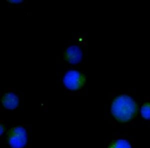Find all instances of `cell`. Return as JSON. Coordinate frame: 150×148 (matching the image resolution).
I'll use <instances>...</instances> for the list:
<instances>
[{"mask_svg": "<svg viewBox=\"0 0 150 148\" xmlns=\"http://www.w3.org/2000/svg\"><path fill=\"white\" fill-rule=\"evenodd\" d=\"M138 106L131 97L120 95L116 97L111 106V112L116 119L125 122L136 116Z\"/></svg>", "mask_w": 150, "mask_h": 148, "instance_id": "6da1fadb", "label": "cell"}, {"mask_svg": "<svg viewBox=\"0 0 150 148\" xmlns=\"http://www.w3.org/2000/svg\"><path fill=\"white\" fill-rule=\"evenodd\" d=\"M63 85L70 90L76 91L83 87L86 83L85 76L76 70H70L65 74L63 79Z\"/></svg>", "mask_w": 150, "mask_h": 148, "instance_id": "7a4b0ae2", "label": "cell"}, {"mask_svg": "<svg viewBox=\"0 0 150 148\" xmlns=\"http://www.w3.org/2000/svg\"><path fill=\"white\" fill-rule=\"evenodd\" d=\"M7 140L12 148H23L27 141L26 130L22 127L11 128L8 133Z\"/></svg>", "mask_w": 150, "mask_h": 148, "instance_id": "3957f363", "label": "cell"}, {"mask_svg": "<svg viewBox=\"0 0 150 148\" xmlns=\"http://www.w3.org/2000/svg\"><path fill=\"white\" fill-rule=\"evenodd\" d=\"M83 56V49L78 43H72L67 47L63 53L64 60L69 63L74 64L81 61Z\"/></svg>", "mask_w": 150, "mask_h": 148, "instance_id": "277c9868", "label": "cell"}, {"mask_svg": "<svg viewBox=\"0 0 150 148\" xmlns=\"http://www.w3.org/2000/svg\"><path fill=\"white\" fill-rule=\"evenodd\" d=\"M3 105L8 109H14L17 107L19 99L17 96L12 92H8L2 97Z\"/></svg>", "mask_w": 150, "mask_h": 148, "instance_id": "5b68a950", "label": "cell"}, {"mask_svg": "<svg viewBox=\"0 0 150 148\" xmlns=\"http://www.w3.org/2000/svg\"><path fill=\"white\" fill-rule=\"evenodd\" d=\"M108 148H132L130 143L125 140H118L112 142Z\"/></svg>", "mask_w": 150, "mask_h": 148, "instance_id": "8992f818", "label": "cell"}, {"mask_svg": "<svg viewBox=\"0 0 150 148\" xmlns=\"http://www.w3.org/2000/svg\"><path fill=\"white\" fill-rule=\"evenodd\" d=\"M142 115L146 119H150V103L144 104L141 109Z\"/></svg>", "mask_w": 150, "mask_h": 148, "instance_id": "52a82bcc", "label": "cell"}, {"mask_svg": "<svg viewBox=\"0 0 150 148\" xmlns=\"http://www.w3.org/2000/svg\"><path fill=\"white\" fill-rule=\"evenodd\" d=\"M8 2H9L10 4H21L22 3L23 1H13V0H11V1H8Z\"/></svg>", "mask_w": 150, "mask_h": 148, "instance_id": "ba28073f", "label": "cell"}]
</instances>
